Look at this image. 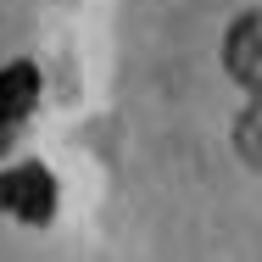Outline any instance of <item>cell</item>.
Instances as JSON below:
<instances>
[{
  "instance_id": "1",
  "label": "cell",
  "mask_w": 262,
  "mask_h": 262,
  "mask_svg": "<svg viewBox=\"0 0 262 262\" xmlns=\"http://www.w3.org/2000/svg\"><path fill=\"white\" fill-rule=\"evenodd\" d=\"M0 212L17 217V223H51L56 217V179L39 162L6 167L0 173Z\"/></svg>"
},
{
  "instance_id": "2",
  "label": "cell",
  "mask_w": 262,
  "mask_h": 262,
  "mask_svg": "<svg viewBox=\"0 0 262 262\" xmlns=\"http://www.w3.org/2000/svg\"><path fill=\"white\" fill-rule=\"evenodd\" d=\"M34 95H39V73H34L28 61H11V67H0V151L17 140L23 117L34 112Z\"/></svg>"
},
{
  "instance_id": "3",
  "label": "cell",
  "mask_w": 262,
  "mask_h": 262,
  "mask_svg": "<svg viewBox=\"0 0 262 262\" xmlns=\"http://www.w3.org/2000/svg\"><path fill=\"white\" fill-rule=\"evenodd\" d=\"M229 78L234 84H246V90H257L262 78V61H257V11H246L234 28H229Z\"/></svg>"
}]
</instances>
